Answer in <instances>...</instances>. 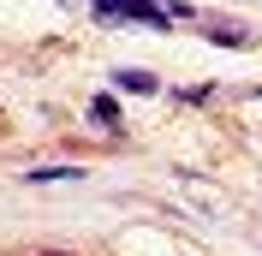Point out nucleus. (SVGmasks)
Returning <instances> with one entry per match:
<instances>
[{
	"label": "nucleus",
	"instance_id": "obj_1",
	"mask_svg": "<svg viewBox=\"0 0 262 256\" xmlns=\"http://www.w3.org/2000/svg\"><path fill=\"white\" fill-rule=\"evenodd\" d=\"M191 24L203 30V42H214V48H262L256 24H238V18H221V12H203V6H196Z\"/></svg>",
	"mask_w": 262,
	"mask_h": 256
},
{
	"label": "nucleus",
	"instance_id": "obj_2",
	"mask_svg": "<svg viewBox=\"0 0 262 256\" xmlns=\"http://www.w3.org/2000/svg\"><path fill=\"white\" fill-rule=\"evenodd\" d=\"M107 83H119L125 96H161V78H155V72H143V66H114V72H107Z\"/></svg>",
	"mask_w": 262,
	"mask_h": 256
},
{
	"label": "nucleus",
	"instance_id": "obj_3",
	"mask_svg": "<svg viewBox=\"0 0 262 256\" xmlns=\"http://www.w3.org/2000/svg\"><path fill=\"white\" fill-rule=\"evenodd\" d=\"M90 119H96L101 131H119V125H125V119H119V101H114V96H96V101H90Z\"/></svg>",
	"mask_w": 262,
	"mask_h": 256
},
{
	"label": "nucleus",
	"instance_id": "obj_4",
	"mask_svg": "<svg viewBox=\"0 0 262 256\" xmlns=\"http://www.w3.org/2000/svg\"><path fill=\"white\" fill-rule=\"evenodd\" d=\"M30 185H66V179H83V167H30Z\"/></svg>",
	"mask_w": 262,
	"mask_h": 256
},
{
	"label": "nucleus",
	"instance_id": "obj_5",
	"mask_svg": "<svg viewBox=\"0 0 262 256\" xmlns=\"http://www.w3.org/2000/svg\"><path fill=\"white\" fill-rule=\"evenodd\" d=\"M101 24H131V0H90Z\"/></svg>",
	"mask_w": 262,
	"mask_h": 256
},
{
	"label": "nucleus",
	"instance_id": "obj_6",
	"mask_svg": "<svg viewBox=\"0 0 262 256\" xmlns=\"http://www.w3.org/2000/svg\"><path fill=\"white\" fill-rule=\"evenodd\" d=\"M179 101H185V108H203V101H214V90H209V83H203V90H179Z\"/></svg>",
	"mask_w": 262,
	"mask_h": 256
},
{
	"label": "nucleus",
	"instance_id": "obj_7",
	"mask_svg": "<svg viewBox=\"0 0 262 256\" xmlns=\"http://www.w3.org/2000/svg\"><path fill=\"white\" fill-rule=\"evenodd\" d=\"M42 256H72V250H42Z\"/></svg>",
	"mask_w": 262,
	"mask_h": 256
},
{
	"label": "nucleus",
	"instance_id": "obj_8",
	"mask_svg": "<svg viewBox=\"0 0 262 256\" xmlns=\"http://www.w3.org/2000/svg\"><path fill=\"white\" fill-rule=\"evenodd\" d=\"M0 131H6V119H0Z\"/></svg>",
	"mask_w": 262,
	"mask_h": 256
}]
</instances>
